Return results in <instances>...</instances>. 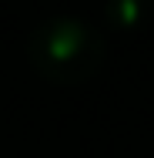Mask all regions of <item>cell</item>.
<instances>
[{
    "label": "cell",
    "mask_w": 154,
    "mask_h": 158,
    "mask_svg": "<svg viewBox=\"0 0 154 158\" xmlns=\"http://www.w3.org/2000/svg\"><path fill=\"white\" fill-rule=\"evenodd\" d=\"M30 64L57 84H84L101 71L107 44L91 20L77 14H50L27 34Z\"/></svg>",
    "instance_id": "obj_1"
},
{
    "label": "cell",
    "mask_w": 154,
    "mask_h": 158,
    "mask_svg": "<svg viewBox=\"0 0 154 158\" xmlns=\"http://www.w3.org/2000/svg\"><path fill=\"white\" fill-rule=\"evenodd\" d=\"M104 14L117 24V27H137L148 17V3L144 0H111L104 7Z\"/></svg>",
    "instance_id": "obj_2"
}]
</instances>
